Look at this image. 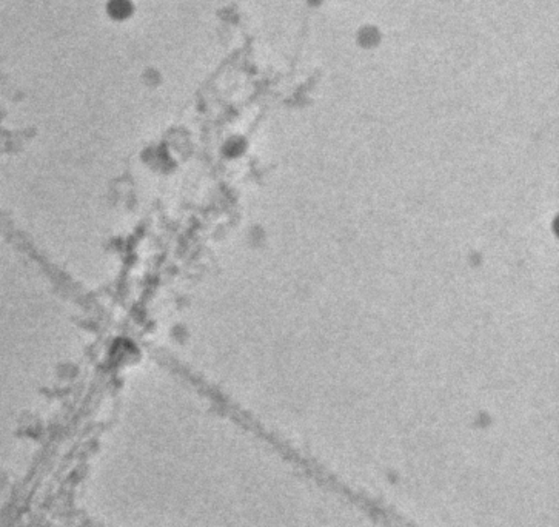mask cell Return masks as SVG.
Listing matches in <instances>:
<instances>
[{"label": "cell", "instance_id": "obj_1", "mask_svg": "<svg viewBox=\"0 0 559 527\" xmlns=\"http://www.w3.org/2000/svg\"><path fill=\"white\" fill-rule=\"evenodd\" d=\"M106 14L113 22H127L136 11L133 0H108Z\"/></svg>", "mask_w": 559, "mask_h": 527}]
</instances>
